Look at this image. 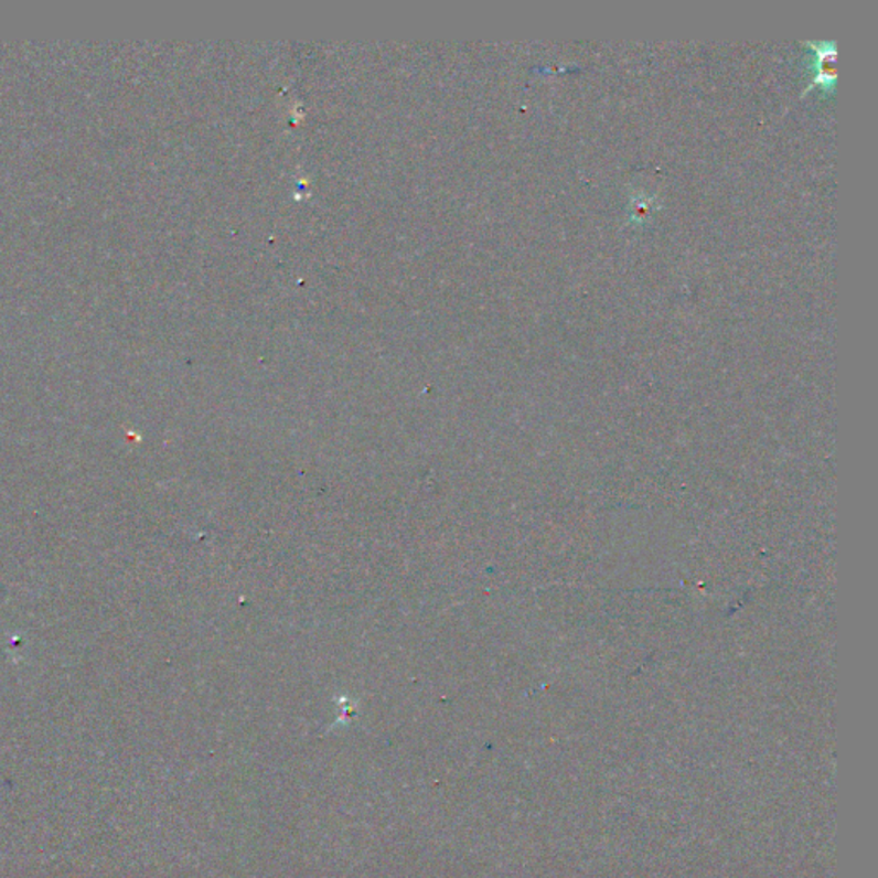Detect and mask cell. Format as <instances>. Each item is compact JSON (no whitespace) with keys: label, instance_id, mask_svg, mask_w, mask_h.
Returning <instances> with one entry per match:
<instances>
[{"label":"cell","instance_id":"obj_1","mask_svg":"<svg viewBox=\"0 0 878 878\" xmlns=\"http://www.w3.org/2000/svg\"><path fill=\"white\" fill-rule=\"evenodd\" d=\"M805 45L813 52L812 66L815 67V76L809 89L821 86L824 92H831L836 82V43L805 42Z\"/></svg>","mask_w":878,"mask_h":878}]
</instances>
